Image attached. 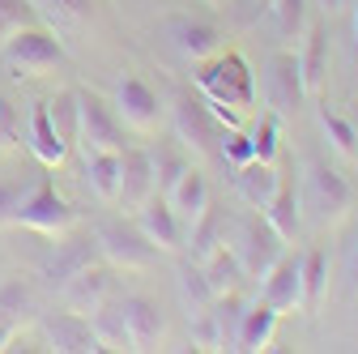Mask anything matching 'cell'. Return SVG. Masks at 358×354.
<instances>
[{
    "label": "cell",
    "mask_w": 358,
    "mask_h": 354,
    "mask_svg": "<svg viewBox=\"0 0 358 354\" xmlns=\"http://www.w3.org/2000/svg\"><path fill=\"white\" fill-rule=\"evenodd\" d=\"M273 329H278V312L260 299L256 307L243 312V320L235 329V350H264L268 341H273Z\"/></svg>",
    "instance_id": "22"
},
{
    "label": "cell",
    "mask_w": 358,
    "mask_h": 354,
    "mask_svg": "<svg viewBox=\"0 0 358 354\" xmlns=\"http://www.w3.org/2000/svg\"><path fill=\"white\" fill-rule=\"evenodd\" d=\"M252 158H260V162H273L278 158V115L268 111L260 124H256V132H252Z\"/></svg>",
    "instance_id": "36"
},
{
    "label": "cell",
    "mask_w": 358,
    "mask_h": 354,
    "mask_svg": "<svg viewBox=\"0 0 358 354\" xmlns=\"http://www.w3.org/2000/svg\"><path fill=\"white\" fill-rule=\"evenodd\" d=\"M115 303H120V316H124V329H128V346L132 350H154L166 333L158 303L145 299V295H124Z\"/></svg>",
    "instance_id": "13"
},
{
    "label": "cell",
    "mask_w": 358,
    "mask_h": 354,
    "mask_svg": "<svg viewBox=\"0 0 358 354\" xmlns=\"http://www.w3.org/2000/svg\"><path fill=\"white\" fill-rule=\"evenodd\" d=\"M90 260H94V248H90V239H85V243H60V252L48 260V274L64 282V278H73L81 264H90Z\"/></svg>",
    "instance_id": "31"
},
{
    "label": "cell",
    "mask_w": 358,
    "mask_h": 354,
    "mask_svg": "<svg viewBox=\"0 0 358 354\" xmlns=\"http://www.w3.org/2000/svg\"><path fill=\"white\" fill-rule=\"evenodd\" d=\"M17 201H22V192H17L13 184H0V227H5V222H13V209H17Z\"/></svg>",
    "instance_id": "42"
},
{
    "label": "cell",
    "mask_w": 358,
    "mask_h": 354,
    "mask_svg": "<svg viewBox=\"0 0 358 354\" xmlns=\"http://www.w3.org/2000/svg\"><path fill=\"white\" fill-rule=\"evenodd\" d=\"M299 295H303V286H299V256H286L282 252V260L264 274L260 299L282 316V312H294V307H299Z\"/></svg>",
    "instance_id": "18"
},
{
    "label": "cell",
    "mask_w": 358,
    "mask_h": 354,
    "mask_svg": "<svg viewBox=\"0 0 358 354\" xmlns=\"http://www.w3.org/2000/svg\"><path fill=\"white\" fill-rule=\"evenodd\" d=\"M188 248H192V260H205L217 248V213L213 209H205L196 222L188 227Z\"/></svg>",
    "instance_id": "33"
},
{
    "label": "cell",
    "mask_w": 358,
    "mask_h": 354,
    "mask_svg": "<svg viewBox=\"0 0 358 354\" xmlns=\"http://www.w3.org/2000/svg\"><path fill=\"white\" fill-rule=\"evenodd\" d=\"M307 99V85L299 73V56L294 52H273L264 64V103L273 115H294Z\"/></svg>",
    "instance_id": "8"
},
{
    "label": "cell",
    "mask_w": 358,
    "mask_h": 354,
    "mask_svg": "<svg viewBox=\"0 0 358 354\" xmlns=\"http://www.w3.org/2000/svg\"><path fill=\"white\" fill-rule=\"evenodd\" d=\"M30 299H26V290L17 286V282H9V286H0V350H5L9 341H13V333L22 329V307H26Z\"/></svg>",
    "instance_id": "29"
},
{
    "label": "cell",
    "mask_w": 358,
    "mask_h": 354,
    "mask_svg": "<svg viewBox=\"0 0 358 354\" xmlns=\"http://www.w3.org/2000/svg\"><path fill=\"white\" fill-rule=\"evenodd\" d=\"M90 329H94V337H99L103 350H132V346H128L124 316H120V303H111V299L90 312Z\"/></svg>",
    "instance_id": "27"
},
{
    "label": "cell",
    "mask_w": 358,
    "mask_h": 354,
    "mask_svg": "<svg viewBox=\"0 0 358 354\" xmlns=\"http://www.w3.org/2000/svg\"><path fill=\"white\" fill-rule=\"evenodd\" d=\"M175 286H179V303H184V312H188V316H201L205 307H213V299H217V295L209 290V282H205V274H201V264H196V260L179 269Z\"/></svg>",
    "instance_id": "26"
},
{
    "label": "cell",
    "mask_w": 358,
    "mask_h": 354,
    "mask_svg": "<svg viewBox=\"0 0 358 354\" xmlns=\"http://www.w3.org/2000/svg\"><path fill=\"white\" fill-rule=\"evenodd\" d=\"M184 171H188V162L179 158V154H158V158H154V188H158V192H166V188L179 180V175H184Z\"/></svg>",
    "instance_id": "39"
},
{
    "label": "cell",
    "mask_w": 358,
    "mask_h": 354,
    "mask_svg": "<svg viewBox=\"0 0 358 354\" xmlns=\"http://www.w3.org/2000/svg\"><path fill=\"white\" fill-rule=\"evenodd\" d=\"M299 286H303L299 307L307 316H316L324 295H329V252L324 248H311V252L299 256Z\"/></svg>",
    "instance_id": "20"
},
{
    "label": "cell",
    "mask_w": 358,
    "mask_h": 354,
    "mask_svg": "<svg viewBox=\"0 0 358 354\" xmlns=\"http://www.w3.org/2000/svg\"><path fill=\"white\" fill-rule=\"evenodd\" d=\"M154 154L145 150H120V192H115V205L137 213L150 197H154Z\"/></svg>",
    "instance_id": "10"
},
{
    "label": "cell",
    "mask_w": 358,
    "mask_h": 354,
    "mask_svg": "<svg viewBox=\"0 0 358 354\" xmlns=\"http://www.w3.org/2000/svg\"><path fill=\"white\" fill-rule=\"evenodd\" d=\"M345 5H354V64H358V0H345Z\"/></svg>",
    "instance_id": "43"
},
{
    "label": "cell",
    "mask_w": 358,
    "mask_h": 354,
    "mask_svg": "<svg viewBox=\"0 0 358 354\" xmlns=\"http://www.w3.org/2000/svg\"><path fill=\"white\" fill-rule=\"evenodd\" d=\"M196 90L209 103V111L217 115V124H227V128H239L243 111L256 103V81L239 52H213L209 60H201Z\"/></svg>",
    "instance_id": "1"
},
{
    "label": "cell",
    "mask_w": 358,
    "mask_h": 354,
    "mask_svg": "<svg viewBox=\"0 0 358 354\" xmlns=\"http://www.w3.org/2000/svg\"><path fill=\"white\" fill-rule=\"evenodd\" d=\"M324 69H329V34H324V26H311L303 52H299V73H303L307 94H316L324 85Z\"/></svg>",
    "instance_id": "25"
},
{
    "label": "cell",
    "mask_w": 358,
    "mask_h": 354,
    "mask_svg": "<svg viewBox=\"0 0 358 354\" xmlns=\"http://www.w3.org/2000/svg\"><path fill=\"white\" fill-rule=\"evenodd\" d=\"M60 295H64V307H73V312H81V316L94 312V307H103L111 299V269L90 260V264H81L73 278H64Z\"/></svg>",
    "instance_id": "14"
},
{
    "label": "cell",
    "mask_w": 358,
    "mask_h": 354,
    "mask_svg": "<svg viewBox=\"0 0 358 354\" xmlns=\"http://www.w3.org/2000/svg\"><path fill=\"white\" fill-rule=\"evenodd\" d=\"M264 222L273 227L282 239H294V235L303 231V209H299V192H294V184L282 180V188L273 192V201L264 205Z\"/></svg>",
    "instance_id": "24"
},
{
    "label": "cell",
    "mask_w": 358,
    "mask_h": 354,
    "mask_svg": "<svg viewBox=\"0 0 358 354\" xmlns=\"http://www.w3.org/2000/svg\"><path fill=\"white\" fill-rule=\"evenodd\" d=\"M85 180L99 201H115L120 192V154H90L85 158Z\"/></svg>",
    "instance_id": "28"
},
{
    "label": "cell",
    "mask_w": 358,
    "mask_h": 354,
    "mask_svg": "<svg viewBox=\"0 0 358 354\" xmlns=\"http://www.w3.org/2000/svg\"><path fill=\"white\" fill-rule=\"evenodd\" d=\"M286 252V239L264 222V218L248 213L243 222H239V239H235V256L243 264V278H264L273 264L282 260Z\"/></svg>",
    "instance_id": "6"
},
{
    "label": "cell",
    "mask_w": 358,
    "mask_h": 354,
    "mask_svg": "<svg viewBox=\"0 0 358 354\" xmlns=\"http://www.w3.org/2000/svg\"><path fill=\"white\" fill-rule=\"evenodd\" d=\"M99 252L115 264V269H128V274H141L158 260V248L141 235V227H128V222H103L99 227Z\"/></svg>",
    "instance_id": "7"
},
{
    "label": "cell",
    "mask_w": 358,
    "mask_h": 354,
    "mask_svg": "<svg viewBox=\"0 0 358 354\" xmlns=\"http://www.w3.org/2000/svg\"><path fill=\"white\" fill-rule=\"evenodd\" d=\"M188 325H192V346H201V350H227V341H222V325H217V316H213V307H205L201 316H188Z\"/></svg>",
    "instance_id": "35"
},
{
    "label": "cell",
    "mask_w": 358,
    "mask_h": 354,
    "mask_svg": "<svg viewBox=\"0 0 358 354\" xmlns=\"http://www.w3.org/2000/svg\"><path fill=\"white\" fill-rule=\"evenodd\" d=\"M350 278H354V295H358V260H354V274Z\"/></svg>",
    "instance_id": "45"
},
{
    "label": "cell",
    "mask_w": 358,
    "mask_h": 354,
    "mask_svg": "<svg viewBox=\"0 0 358 354\" xmlns=\"http://www.w3.org/2000/svg\"><path fill=\"white\" fill-rule=\"evenodd\" d=\"M201 264V274H205V282H209V290L213 295H227V290H235L239 282H243V264H239V256H235V248H213L205 260H196Z\"/></svg>",
    "instance_id": "23"
},
{
    "label": "cell",
    "mask_w": 358,
    "mask_h": 354,
    "mask_svg": "<svg viewBox=\"0 0 358 354\" xmlns=\"http://www.w3.org/2000/svg\"><path fill=\"white\" fill-rule=\"evenodd\" d=\"M320 128H324V137H329V146L341 154V158H354V150H358V132H354V124L345 120V115H337V111H320Z\"/></svg>",
    "instance_id": "30"
},
{
    "label": "cell",
    "mask_w": 358,
    "mask_h": 354,
    "mask_svg": "<svg viewBox=\"0 0 358 354\" xmlns=\"http://www.w3.org/2000/svg\"><path fill=\"white\" fill-rule=\"evenodd\" d=\"M273 22L282 38H299L307 22V0H273Z\"/></svg>",
    "instance_id": "34"
},
{
    "label": "cell",
    "mask_w": 358,
    "mask_h": 354,
    "mask_svg": "<svg viewBox=\"0 0 358 354\" xmlns=\"http://www.w3.org/2000/svg\"><path fill=\"white\" fill-rule=\"evenodd\" d=\"M222 154H227V162H231V167H243V162L252 158V141L243 137L239 128H231V137H227V146H222Z\"/></svg>",
    "instance_id": "41"
},
{
    "label": "cell",
    "mask_w": 358,
    "mask_h": 354,
    "mask_svg": "<svg viewBox=\"0 0 358 354\" xmlns=\"http://www.w3.org/2000/svg\"><path fill=\"white\" fill-rule=\"evenodd\" d=\"M38 329H43V337H48V346L60 350V354H90V350H103L99 337H94V329H90V316L73 312V307H69V312L43 316Z\"/></svg>",
    "instance_id": "11"
},
{
    "label": "cell",
    "mask_w": 358,
    "mask_h": 354,
    "mask_svg": "<svg viewBox=\"0 0 358 354\" xmlns=\"http://www.w3.org/2000/svg\"><path fill=\"white\" fill-rule=\"evenodd\" d=\"M17 146V111L9 99H0V150H13Z\"/></svg>",
    "instance_id": "40"
},
{
    "label": "cell",
    "mask_w": 358,
    "mask_h": 354,
    "mask_svg": "<svg viewBox=\"0 0 358 354\" xmlns=\"http://www.w3.org/2000/svg\"><path fill=\"white\" fill-rule=\"evenodd\" d=\"M22 26H34V5L30 0H0V43Z\"/></svg>",
    "instance_id": "37"
},
{
    "label": "cell",
    "mask_w": 358,
    "mask_h": 354,
    "mask_svg": "<svg viewBox=\"0 0 358 354\" xmlns=\"http://www.w3.org/2000/svg\"><path fill=\"white\" fill-rule=\"evenodd\" d=\"M158 111H162L158 107V94L150 90L141 77H120V85H115V115H120L124 128L150 132L158 124Z\"/></svg>",
    "instance_id": "12"
},
{
    "label": "cell",
    "mask_w": 358,
    "mask_h": 354,
    "mask_svg": "<svg viewBox=\"0 0 358 354\" xmlns=\"http://www.w3.org/2000/svg\"><path fill=\"white\" fill-rule=\"evenodd\" d=\"M162 197H166V205L175 209V218H179V227H184V231L209 209V184H205V175L192 171V167L179 175V180H175Z\"/></svg>",
    "instance_id": "16"
},
{
    "label": "cell",
    "mask_w": 358,
    "mask_h": 354,
    "mask_svg": "<svg viewBox=\"0 0 358 354\" xmlns=\"http://www.w3.org/2000/svg\"><path fill=\"white\" fill-rule=\"evenodd\" d=\"M48 115L60 128V137L73 146V137H77V90H60L56 99H48Z\"/></svg>",
    "instance_id": "32"
},
{
    "label": "cell",
    "mask_w": 358,
    "mask_h": 354,
    "mask_svg": "<svg viewBox=\"0 0 358 354\" xmlns=\"http://www.w3.org/2000/svg\"><path fill=\"white\" fill-rule=\"evenodd\" d=\"M0 60L13 77H43L64 64V43L43 26H22L0 43Z\"/></svg>",
    "instance_id": "3"
},
{
    "label": "cell",
    "mask_w": 358,
    "mask_h": 354,
    "mask_svg": "<svg viewBox=\"0 0 358 354\" xmlns=\"http://www.w3.org/2000/svg\"><path fill=\"white\" fill-rule=\"evenodd\" d=\"M73 146L90 158V154H120L124 150V124L120 115L90 90H77V137Z\"/></svg>",
    "instance_id": "4"
},
{
    "label": "cell",
    "mask_w": 358,
    "mask_h": 354,
    "mask_svg": "<svg viewBox=\"0 0 358 354\" xmlns=\"http://www.w3.org/2000/svg\"><path fill=\"white\" fill-rule=\"evenodd\" d=\"M350 184L337 167H329L324 158H311L303 167V188H299V209H303V222L311 227H333L345 218L350 209Z\"/></svg>",
    "instance_id": "2"
},
{
    "label": "cell",
    "mask_w": 358,
    "mask_h": 354,
    "mask_svg": "<svg viewBox=\"0 0 358 354\" xmlns=\"http://www.w3.org/2000/svg\"><path fill=\"white\" fill-rule=\"evenodd\" d=\"M320 5H324L329 13H337V9H345V0H320Z\"/></svg>",
    "instance_id": "44"
},
{
    "label": "cell",
    "mask_w": 358,
    "mask_h": 354,
    "mask_svg": "<svg viewBox=\"0 0 358 354\" xmlns=\"http://www.w3.org/2000/svg\"><path fill=\"white\" fill-rule=\"evenodd\" d=\"M30 5H38L48 17H56V22H69V26H77V22H85V13H90V0H30Z\"/></svg>",
    "instance_id": "38"
},
{
    "label": "cell",
    "mask_w": 358,
    "mask_h": 354,
    "mask_svg": "<svg viewBox=\"0 0 358 354\" xmlns=\"http://www.w3.org/2000/svg\"><path fill=\"white\" fill-rule=\"evenodd\" d=\"M209 5H217V0H209Z\"/></svg>",
    "instance_id": "46"
},
{
    "label": "cell",
    "mask_w": 358,
    "mask_h": 354,
    "mask_svg": "<svg viewBox=\"0 0 358 354\" xmlns=\"http://www.w3.org/2000/svg\"><path fill=\"white\" fill-rule=\"evenodd\" d=\"M171 120H175V137L184 141V146H192L196 154H209V150H213L222 124H217V115L209 111L205 99H196V94H179L175 107H171Z\"/></svg>",
    "instance_id": "9"
},
{
    "label": "cell",
    "mask_w": 358,
    "mask_h": 354,
    "mask_svg": "<svg viewBox=\"0 0 358 354\" xmlns=\"http://www.w3.org/2000/svg\"><path fill=\"white\" fill-rule=\"evenodd\" d=\"M137 227H141V235H145L158 252H179V248H184V227H179V218H175V209L166 205L162 192L150 197V201L137 209Z\"/></svg>",
    "instance_id": "15"
},
{
    "label": "cell",
    "mask_w": 358,
    "mask_h": 354,
    "mask_svg": "<svg viewBox=\"0 0 358 354\" xmlns=\"http://www.w3.org/2000/svg\"><path fill=\"white\" fill-rule=\"evenodd\" d=\"M30 150H34V158H38L43 167H52V171L69 158V141L60 137V128L52 124L48 103H34V107H30Z\"/></svg>",
    "instance_id": "19"
},
{
    "label": "cell",
    "mask_w": 358,
    "mask_h": 354,
    "mask_svg": "<svg viewBox=\"0 0 358 354\" xmlns=\"http://www.w3.org/2000/svg\"><path fill=\"white\" fill-rule=\"evenodd\" d=\"M13 222L30 227V231H38V235H48V239H60V235H69V231L77 227V209L52 188V180H43L30 197L17 201Z\"/></svg>",
    "instance_id": "5"
},
{
    "label": "cell",
    "mask_w": 358,
    "mask_h": 354,
    "mask_svg": "<svg viewBox=\"0 0 358 354\" xmlns=\"http://www.w3.org/2000/svg\"><path fill=\"white\" fill-rule=\"evenodd\" d=\"M235 188H239V197L252 209H264L268 201H273V192L282 188V171H278V162L248 158L243 167H235Z\"/></svg>",
    "instance_id": "17"
},
{
    "label": "cell",
    "mask_w": 358,
    "mask_h": 354,
    "mask_svg": "<svg viewBox=\"0 0 358 354\" xmlns=\"http://www.w3.org/2000/svg\"><path fill=\"white\" fill-rule=\"evenodd\" d=\"M166 34L179 48V56L188 60H209L217 52V30L209 22H196V17H171L166 22Z\"/></svg>",
    "instance_id": "21"
}]
</instances>
